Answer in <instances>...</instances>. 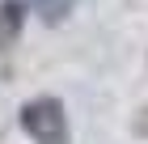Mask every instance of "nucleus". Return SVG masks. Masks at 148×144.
<instances>
[{"instance_id":"nucleus-3","label":"nucleus","mask_w":148,"mask_h":144,"mask_svg":"<svg viewBox=\"0 0 148 144\" xmlns=\"http://www.w3.org/2000/svg\"><path fill=\"white\" fill-rule=\"evenodd\" d=\"M72 4H76V0H34L38 17H42L47 25H59V21H64V17L72 13Z\"/></svg>"},{"instance_id":"nucleus-1","label":"nucleus","mask_w":148,"mask_h":144,"mask_svg":"<svg viewBox=\"0 0 148 144\" xmlns=\"http://www.w3.org/2000/svg\"><path fill=\"white\" fill-rule=\"evenodd\" d=\"M21 132L34 144H68V114L59 98H30L21 106Z\"/></svg>"},{"instance_id":"nucleus-2","label":"nucleus","mask_w":148,"mask_h":144,"mask_svg":"<svg viewBox=\"0 0 148 144\" xmlns=\"http://www.w3.org/2000/svg\"><path fill=\"white\" fill-rule=\"evenodd\" d=\"M25 25V0H0V51H9L21 38Z\"/></svg>"}]
</instances>
